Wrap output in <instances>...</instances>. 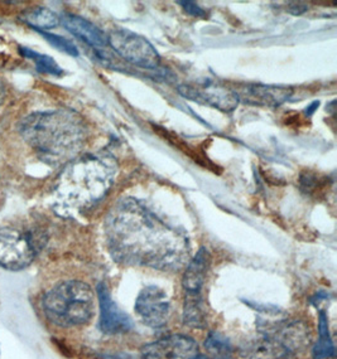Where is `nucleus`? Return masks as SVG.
<instances>
[{
  "label": "nucleus",
  "mask_w": 337,
  "mask_h": 359,
  "mask_svg": "<svg viewBox=\"0 0 337 359\" xmlns=\"http://www.w3.org/2000/svg\"><path fill=\"white\" fill-rule=\"evenodd\" d=\"M211 254L206 248H201L188 264L182 278V287L186 294H201L209 269L211 266Z\"/></svg>",
  "instance_id": "nucleus-13"
},
{
  "label": "nucleus",
  "mask_w": 337,
  "mask_h": 359,
  "mask_svg": "<svg viewBox=\"0 0 337 359\" xmlns=\"http://www.w3.org/2000/svg\"><path fill=\"white\" fill-rule=\"evenodd\" d=\"M239 101L243 100L245 104L263 107H278L286 102L293 91L289 87L267 86V85H246L235 90Z\"/></svg>",
  "instance_id": "nucleus-11"
},
{
  "label": "nucleus",
  "mask_w": 337,
  "mask_h": 359,
  "mask_svg": "<svg viewBox=\"0 0 337 359\" xmlns=\"http://www.w3.org/2000/svg\"><path fill=\"white\" fill-rule=\"evenodd\" d=\"M41 235L32 231L0 229V266L22 270L31 264L41 248Z\"/></svg>",
  "instance_id": "nucleus-5"
},
{
  "label": "nucleus",
  "mask_w": 337,
  "mask_h": 359,
  "mask_svg": "<svg viewBox=\"0 0 337 359\" xmlns=\"http://www.w3.org/2000/svg\"><path fill=\"white\" fill-rule=\"evenodd\" d=\"M20 19L27 25H31L32 28L36 31L56 28L61 22V18L57 15L56 13L42 6H38L29 12L25 13Z\"/></svg>",
  "instance_id": "nucleus-16"
},
{
  "label": "nucleus",
  "mask_w": 337,
  "mask_h": 359,
  "mask_svg": "<svg viewBox=\"0 0 337 359\" xmlns=\"http://www.w3.org/2000/svg\"><path fill=\"white\" fill-rule=\"evenodd\" d=\"M180 6H183V9L192 17H201L205 18L206 17V12L201 8L199 4H196L194 1H178Z\"/></svg>",
  "instance_id": "nucleus-22"
},
{
  "label": "nucleus",
  "mask_w": 337,
  "mask_h": 359,
  "mask_svg": "<svg viewBox=\"0 0 337 359\" xmlns=\"http://www.w3.org/2000/svg\"><path fill=\"white\" fill-rule=\"evenodd\" d=\"M107 168L96 158H84L70 165L60 177L58 192L71 203L88 205L100 199L112 184L110 174L93 178Z\"/></svg>",
  "instance_id": "nucleus-4"
},
{
  "label": "nucleus",
  "mask_w": 337,
  "mask_h": 359,
  "mask_svg": "<svg viewBox=\"0 0 337 359\" xmlns=\"http://www.w3.org/2000/svg\"><path fill=\"white\" fill-rule=\"evenodd\" d=\"M178 93L186 99L204 105L213 106L225 112L235 110L239 104L235 90L220 86L213 82H205L201 85H181L178 87Z\"/></svg>",
  "instance_id": "nucleus-8"
},
{
  "label": "nucleus",
  "mask_w": 337,
  "mask_h": 359,
  "mask_svg": "<svg viewBox=\"0 0 337 359\" xmlns=\"http://www.w3.org/2000/svg\"><path fill=\"white\" fill-rule=\"evenodd\" d=\"M61 22L71 34L80 38L82 42L88 44L94 50H104L109 46L105 33L86 19L74 14H65L61 18Z\"/></svg>",
  "instance_id": "nucleus-12"
},
{
  "label": "nucleus",
  "mask_w": 337,
  "mask_h": 359,
  "mask_svg": "<svg viewBox=\"0 0 337 359\" xmlns=\"http://www.w3.org/2000/svg\"><path fill=\"white\" fill-rule=\"evenodd\" d=\"M107 42L119 56L138 67L154 69L161 63V57L150 41L134 32L117 29L107 37Z\"/></svg>",
  "instance_id": "nucleus-6"
},
{
  "label": "nucleus",
  "mask_w": 337,
  "mask_h": 359,
  "mask_svg": "<svg viewBox=\"0 0 337 359\" xmlns=\"http://www.w3.org/2000/svg\"><path fill=\"white\" fill-rule=\"evenodd\" d=\"M315 359L333 358L335 357V346L332 341L329 320L325 311H319V339L312 349Z\"/></svg>",
  "instance_id": "nucleus-15"
},
{
  "label": "nucleus",
  "mask_w": 337,
  "mask_h": 359,
  "mask_svg": "<svg viewBox=\"0 0 337 359\" xmlns=\"http://www.w3.org/2000/svg\"><path fill=\"white\" fill-rule=\"evenodd\" d=\"M98 297L100 305V325L101 332L105 334L115 335L128 333L133 329L134 324L131 318L119 308L117 303L112 300L110 291L104 283L98 285Z\"/></svg>",
  "instance_id": "nucleus-10"
},
{
  "label": "nucleus",
  "mask_w": 337,
  "mask_h": 359,
  "mask_svg": "<svg viewBox=\"0 0 337 359\" xmlns=\"http://www.w3.org/2000/svg\"><path fill=\"white\" fill-rule=\"evenodd\" d=\"M218 359H226V358H218Z\"/></svg>",
  "instance_id": "nucleus-27"
},
{
  "label": "nucleus",
  "mask_w": 337,
  "mask_h": 359,
  "mask_svg": "<svg viewBox=\"0 0 337 359\" xmlns=\"http://www.w3.org/2000/svg\"><path fill=\"white\" fill-rule=\"evenodd\" d=\"M300 187L302 192L306 193L308 196L316 194L317 191L325 188V183L322 178L313 172H303L300 177Z\"/></svg>",
  "instance_id": "nucleus-20"
},
{
  "label": "nucleus",
  "mask_w": 337,
  "mask_h": 359,
  "mask_svg": "<svg viewBox=\"0 0 337 359\" xmlns=\"http://www.w3.org/2000/svg\"><path fill=\"white\" fill-rule=\"evenodd\" d=\"M206 308L201 294H186L182 314L185 325L191 328H206Z\"/></svg>",
  "instance_id": "nucleus-14"
},
{
  "label": "nucleus",
  "mask_w": 337,
  "mask_h": 359,
  "mask_svg": "<svg viewBox=\"0 0 337 359\" xmlns=\"http://www.w3.org/2000/svg\"><path fill=\"white\" fill-rule=\"evenodd\" d=\"M134 310L145 325L150 328H159L168 322L171 300L167 292L161 287L147 286L138 294Z\"/></svg>",
  "instance_id": "nucleus-7"
},
{
  "label": "nucleus",
  "mask_w": 337,
  "mask_h": 359,
  "mask_svg": "<svg viewBox=\"0 0 337 359\" xmlns=\"http://www.w3.org/2000/svg\"><path fill=\"white\" fill-rule=\"evenodd\" d=\"M140 355L142 359H194L199 355V346L187 335H168L144 346Z\"/></svg>",
  "instance_id": "nucleus-9"
},
{
  "label": "nucleus",
  "mask_w": 337,
  "mask_h": 359,
  "mask_svg": "<svg viewBox=\"0 0 337 359\" xmlns=\"http://www.w3.org/2000/svg\"><path fill=\"white\" fill-rule=\"evenodd\" d=\"M4 97H6V90H4V85H3V82L0 81V105H1V102H3Z\"/></svg>",
  "instance_id": "nucleus-25"
},
{
  "label": "nucleus",
  "mask_w": 337,
  "mask_h": 359,
  "mask_svg": "<svg viewBox=\"0 0 337 359\" xmlns=\"http://www.w3.org/2000/svg\"><path fill=\"white\" fill-rule=\"evenodd\" d=\"M44 314L50 322L63 328L88 324L95 314L93 289L76 280L63 281L44 297Z\"/></svg>",
  "instance_id": "nucleus-3"
},
{
  "label": "nucleus",
  "mask_w": 337,
  "mask_h": 359,
  "mask_svg": "<svg viewBox=\"0 0 337 359\" xmlns=\"http://www.w3.org/2000/svg\"><path fill=\"white\" fill-rule=\"evenodd\" d=\"M287 12L293 14V15H300L303 13H306L308 11V6L305 3H288L287 4Z\"/></svg>",
  "instance_id": "nucleus-23"
},
{
  "label": "nucleus",
  "mask_w": 337,
  "mask_h": 359,
  "mask_svg": "<svg viewBox=\"0 0 337 359\" xmlns=\"http://www.w3.org/2000/svg\"><path fill=\"white\" fill-rule=\"evenodd\" d=\"M42 37L48 41L52 46H55L57 50H62L65 53H67L70 56L77 57L79 56V50L75 44L72 43L69 39L57 36V34H52L46 31H37Z\"/></svg>",
  "instance_id": "nucleus-19"
},
{
  "label": "nucleus",
  "mask_w": 337,
  "mask_h": 359,
  "mask_svg": "<svg viewBox=\"0 0 337 359\" xmlns=\"http://www.w3.org/2000/svg\"><path fill=\"white\" fill-rule=\"evenodd\" d=\"M163 133H164V139H167L171 143L175 144L177 148L181 149L185 154L191 156L196 163H199L200 165H204V167L209 168V169H213V172H216L218 167L213 165V161H210L207 159L206 155H204L202 153H200V151H197L196 149L190 147L188 144L185 143L180 137H175L173 134H169L168 131L163 130Z\"/></svg>",
  "instance_id": "nucleus-18"
},
{
  "label": "nucleus",
  "mask_w": 337,
  "mask_h": 359,
  "mask_svg": "<svg viewBox=\"0 0 337 359\" xmlns=\"http://www.w3.org/2000/svg\"><path fill=\"white\" fill-rule=\"evenodd\" d=\"M205 347L211 352V353L226 354L231 352V344L229 341L224 338L223 335H220L219 333H210L209 338H207L206 343H205Z\"/></svg>",
  "instance_id": "nucleus-21"
},
{
  "label": "nucleus",
  "mask_w": 337,
  "mask_h": 359,
  "mask_svg": "<svg viewBox=\"0 0 337 359\" xmlns=\"http://www.w3.org/2000/svg\"><path fill=\"white\" fill-rule=\"evenodd\" d=\"M19 53H22L23 57L36 63L37 71L41 74H52V76H61L63 74L62 69L57 65L52 57L38 53L36 50L27 47H19Z\"/></svg>",
  "instance_id": "nucleus-17"
},
{
  "label": "nucleus",
  "mask_w": 337,
  "mask_h": 359,
  "mask_svg": "<svg viewBox=\"0 0 337 359\" xmlns=\"http://www.w3.org/2000/svg\"><path fill=\"white\" fill-rule=\"evenodd\" d=\"M19 133L31 148L50 161L72 158L85 140L81 118L65 111L32 114L20 121Z\"/></svg>",
  "instance_id": "nucleus-2"
},
{
  "label": "nucleus",
  "mask_w": 337,
  "mask_h": 359,
  "mask_svg": "<svg viewBox=\"0 0 337 359\" xmlns=\"http://www.w3.org/2000/svg\"><path fill=\"white\" fill-rule=\"evenodd\" d=\"M319 101H315V102H312L311 105L308 106L306 109V116L307 118H310V116H312L313 112L316 111L317 109H319Z\"/></svg>",
  "instance_id": "nucleus-24"
},
{
  "label": "nucleus",
  "mask_w": 337,
  "mask_h": 359,
  "mask_svg": "<svg viewBox=\"0 0 337 359\" xmlns=\"http://www.w3.org/2000/svg\"><path fill=\"white\" fill-rule=\"evenodd\" d=\"M119 208L109 227L114 256L162 270L181 264L187 248L185 237L139 205Z\"/></svg>",
  "instance_id": "nucleus-1"
},
{
  "label": "nucleus",
  "mask_w": 337,
  "mask_h": 359,
  "mask_svg": "<svg viewBox=\"0 0 337 359\" xmlns=\"http://www.w3.org/2000/svg\"><path fill=\"white\" fill-rule=\"evenodd\" d=\"M194 359H206V358H205V357H204V355H197V357H196V358H194Z\"/></svg>",
  "instance_id": "nucleus-26"
}]
</instances>
